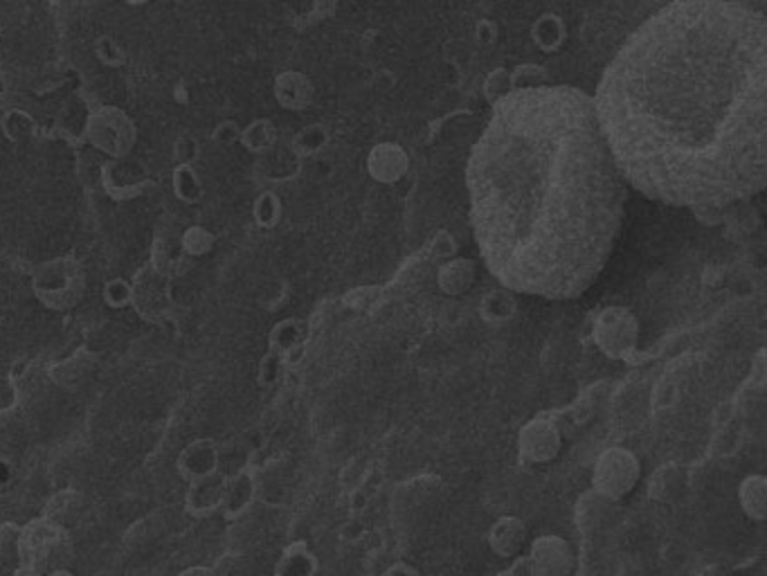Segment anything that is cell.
Wrapping results in <instances>:
<instances>
[{
    "instance_id": "obj_34",
    "label": "cell",
    "mask_w": 767,
    "mask_h": 576,
    "mask_svg": "<svg viewBox=\"0 0 767 576\" xmlns=\"http://www.w3.org/2000/svg\"><path fill=\"white\" fill-rule=\"evenodd\" d=\"M295 324H297L295 320H284L270 331V351L284 356L295 347V343H297V327Z\"/></svg>"
},
{
    "instance_id": "obj_38",
    "label": "cell",
    "mask_w": 767,
    "mask_h": 576,
    "mask_svg": "<svg viewBox=\"0 0 767 576\" xmlns=\"http://www.w3.org/2000/svg\"><path fill=\"white\" fill-rule=\"evenodd\" d=\"M16 484V462L0 458V500L12 494Z\"/></svg>"
},
{
    "instance_id": "obj_27",
    "label": "cell",
    "mask_w": 767,
    "mask_h": 576,
    "mask_svg": "<svg viewBox=\"0 0 767 576\" xmlns=\"http://www.w3.org/2000/svg\"><path fill=\"white\" fill-rule=\"evenodd\" d=\"M171 190H174V196L186 205H196L205 196L203 178L199 176L194 165H174Z\"/></svg>"
},
{
    "instance_id": "obj_33",
    "label": "cell",
    "mask_w": 767,
    "mask_h": 576,
    "mask_svg": "<svg viewBox=\"0 0 767 576\" xmlns=\"http://www.w3.org/2000/svg\"><path fill=\"white\" fill-rule=\"evenodd\" d=\"M95 56L100 59V64L106 68H122V66H127V62H129L127 50L122 48V43L117 39H113L108 35H102L95 41Z\"/></svg>"
},
{
    "instance_id": "obj_6",
    "label": "cell",
    "mask_w": 767,
    "mask_h": 576,
    "mask_svg": "<svg viewBox=\"0 0 767 576\" xmlns=\"http://www.w3.org/2000/svg\"><path fill=\"white\" fill-rule=\"evenodd\" d=\"M641 479V460L626 446H608L592 464V491L610 502L626 500Z\"/></svg>"
},
{
    "instance_id": "obj_22",
    "label": "cell",
    "mask_w": 767,
    "mask_h": 576,
    "mask_svg": "<svg viewBox=\"0 0 767 576\" xmlns=\"http://www.w3.org/2000/svg\"><path fill=\"white\" fill-rule=\"evenodd\" d=\"M86 513V498L84 494H79L77 489H61L56 494H52L46 504L41 515L48 519L50 523L64 527L71 532V527H75Z\"/></svg>"
},
{
    "instance_id": "obj_13",
    "label": "cell",
    "mask_w": 767,
    "mask_h": 576,
    "mask_svg": "<svg viewBox=\"0 0 767 576\" xmlns=\"http://www.w3.org/2000/svg\"><path fill=\"white\" fill-rule=\"evenodd\" d=\"M98 370H100V356L95 351H90L88 347H81L71 356L46 366L50 383L56 389H64V392L84 389L98 376Z\"/></svg>"
},
{
    "instance_id": "obj_3",
    "label": "cell",
    "mask_w": 767,
    "mask_h": 576,
    "mask_svg": "<svg viewBox=\"0 0 767 576\" xmlns=\"http://www.w3.org/2000/svg\"><path fill=\"white\" fill-rule=\"evenodd\" d=\"M18 552V576H46L48 572L68 567L75 561V545L71 532L50 523L43 515L21 525Z\"/></svg>"
},
{
    "instance_id": "obj_37",
    "label": "cell",
    "mask_w": 767,
    "mask_h": 576,
    "mask_svg": "<svg viewBox=\"0 0 767 576\" xmlns=\"http://www.w3.org/2000/svg\"><path fill=\"white\" fill-rule=\"evenodd\" d=\"M280 368H282V356L280 354H274L270 351L264 360H261V368H259V383L261 385H272V383H278V376H280Z\"/></svg>"
},
{
    "instance_id": "obj_1",
    "label": "cell",
    "mask_w": 767,
    "mask_h": 576,
    "mask_svg": "<svg viewBox=\"0 0 767 576\" xmlns=\"http://www.w3.org/2000/svg\"><path fill=\"white\" fill-rule=\"evenodd\" d=\"M767 29L743 0H675L641 23L592 98L626 183L725 207L767 178Z\"/></svg>"
},
{
    "instance_id": "obj_7",
    "label": "cell",
    "mask_w": 767,
    "mask_h": 576,
    "mask_svg": "<svg viewBox=\"0 0 767 576\" xmlns=\"http://www.w3.org/2000/svg\"><path fill=\"white\" fill-rule=\"evenodd\" d=\"M639 320L624 307H605L592 324V341L610 360H630L639 347Z\"/></svg>"
},
{
    "instance_id": "obj_5",
    "label": "cell",
    "mask_w": 767,
    "mask_h": 576,
    "mask_svg": "<svg viewBox=\"0 0 767 576\" xmlns=\"http://www.w3.org/2000/svg\"><path fill=\"white\" fill-rule=\"evenodd\" d=\"M84 138L106 158H129L138 142V127L125 108L98 106L86 115Z\"/></svg>"
},
{
    "instance_id": "obj_17",
    "label": "cell",
    "mask_w": 767,
    "mask_h": 576,
    "mask_svg": "<svg viewBox=\"0 0 767 576\" xmlns=\"http://www.w3.org/2000/svg\"><path fill=\"white\" fill-rule=\"evenodd\" d=\"M219 464H221V446L209 437H199L190 441L176 458V471L188 482L219 471Z\"/></svg>"
},
{
    "instance_id": "obj_32",
    "label": "cell",
    "mask_w": 767,
    "mask_h": 576,
    "mask_svg": "<svg viewBox=\"0 0 767 576\" xmlns=\"http://www.w3.org/2000/svg\"><path fill=\"white\" fill-rule=\"evenodd\" d=\"M104 305L113 311H122L133 307V284L125 278H113L102 286Z\"/></svg>"
},
{
    "instance_id": "obj_39",
    "label": "cell",
    "mask_w": 767,
    "mask_h": 576,
    "mask_svg": "<svg viewBox=\"0 0 767 576\" xmlns=\"http://www.w3.org/2000/svg\"><path fill=\"white\" fill-rule=\"evenodd\" d=\"M494 576H534V574L529 572L525 556H517V559L509 561V565H507V567L498 569Z\"/></svg>"
},
{
    "instance_id": "obj_16",
    "label": "cell",
    "mask_w": 767,
    "mask_h": 576,
    "mask_svg": "<svg viewBox=\"0 0 767 576\" xmlns=\"http://www.w3.org/2000/svg\"><path fill=\"white\" fill-rule=\"evenodd\" d=\"M226 491V473L214 471L209 475L196 477L190 482V489L186 494V511L196 521L212 519L214 513L221 511Z\"/></svg>"
},
{
    "instance_id": "obj_9",
    "label": "cell",
    "mask_w": 767,
    "mask_h": 576,
    "mask_svg": "<svg viewBox=\"0 0 767 576\" xmlns=\"http://www.w3.org/2000/svg\"><path fill=\"white\" fill-rule=\"evenodd\" d=\"M523 556L534 576H574L578 569L576 548L561 534L536 536Z\"/></svg>"
},
{
    "instance_id": "obj_23",
    "label": "cell",
    "mask_w": 767,
    "mask_h": 576,
    "mask_svg": "<svg viewBox=\"0 0 767 576\" xmlns=\"http://www.w3.org/2000/svg\"><path fill=\"white\" fill-rule=\"evenodd\" d=\"M739 504L747 521L756 525L767 521V477L763 473H750L741 479Z\"/></svg>"
},
{
    "instance_id": "obj_45",
    "label": "cell",
    "mask_w": 767,
    "mask_h": 576,
    "mask_svg": "<svg viewBox=\"0 0 767 576\" xmlns=\"http://www.w3.org/2000/svg\"><path fill=\"white\" fill-rule=\"evenodd\" d=\"M122 3H127V5H131V8H142V5L151 3V0H122Z\"/></svg>"
},
{
    "instance_id": "obj_25",
    "label": "cell",
    "mask_w": 767,
    "mask_h": 576,
    "mask_svg": "<svg viewBox=\"0 0 767 576\" xmlns=\"http://www.w3.org/2000/svg\"><path fill=\"white\" fill-rule=\"evenodd\" d=\"M617 502H610L605 498H601L599 494H595L592 489L588 494H583L578 504H576V521L583 534H592L597 529H601V525L605 523L610 509L615 507Z\"/></svg>"
},
{
    "instance_id": "obj_44",
    "label": "cell",
    "mask_w": 767,
    "mask_h": 576,
    "mask_svg": "<svg viewBox=\"0 0 767 576\" xmlns=\"http://www.w3.org/2000/svg\"><path fill=\"white\" fill-rule=\"evenodd\" d=\"M48 3H50L52 8H56V10H61V8H68V5H73L75 0H48Z\"/></svg>"
},
{
    "instance_id": "obj_4",
    "label": "cell",
    "mask_w": 767,
    "mask_h": 576,
    "mask_svg": "<svg viewBox=\"0 0 767 576\" xmlns=\"http://www.w3.org/2000/svg\"><path fill=\"white\" fill-rule=\"evenodd\" d=\"M29 286L41 307L66 313L81 305L86 295V270L75 255H59L35 268Z\"/></svg>"
},
{
    "instance_id": "obj_10",
    "label": "cell",
    "mask_w": 767,
    "mask_h": 576,
    "mask_svg": "<svg viewBox=\"0 0 767 576\" xmlns=\"http://www.w3.org/2000/svg\"><path fill=\"white\" fill-rule=\"evenodd\" d=\"M54 389L56 387L50 383L46 366H39V362H29V366L21 368L18 374H14L12 379L14 406L33 419L39 428L41 419L52 410Z\"/></svg>"
},
{
    "instance_id": "obj_2",
    "label": "cell",
    "mask_w": 767,
    "mask_h": 576,
    "mask_svg": "<svg viewBox=\"0 0 767 576\" xmlns=\"http://www.w3.org/2000/svg\"><path fill=\"white\" fill-rule=\"evenodd\" d=\"M466 188L490 276L542 299H576L595 286L628 199L592 98L549 84L496 102L471 151Z\"/></svg>"
},
{
    "instance_id": "obj_31",
    "label": "cell",
    "mask_w": 767,
    "mask_h": 576,
    "mask_svg": "<svg viewBox=\"0 0 767 576\" xmlns=\"http://www.w3.org/2000/svg\"><path fill=\"white\" fill-rule=\"evenodd\" d=\"M253 217H255V223L264 230H270L280 223L282 219V201L278 194H272V192H264L255 199V205H253Z\"/></svg>"
},
{
    "instance_id": "obj_28",
    "label": "cell",
    "mask_w": 767,
    "mask_h": 576,
    "mask_svg": "<svg viewBox=\"0 0 767 576\" xmlns=\"http://www.w3.org/2000/svg\"><path fill=\"white\" fill-rule=\"evenodd\" d=\"M21 525L3 523L0 525V576H18L21 552H18Z\"/></svg>"
},
{
    "instance_id": "obj_20",
    "label": "cell",
    "mask_w": 767,
    "mask_h": 576,
    "mask_svg": "<svg viewBox=\"0 0 767 576\" xmlns=\"http://www.w3.org/2000/svg\"><path fill=\"white\" fill-rule=\"evenodd\" d=\"M272 95L284 111H306L314 102V84L304 73L284 71L272 81Z\"/></svg>"
},
{
    "instance_id": "obj_8",
    "label": "cell",
    "mask_w": 767,
    "mask_h": 576,
    "mask_svg": "<svg viewBox=\"0 0 767 576\" xmlns=\"http://www.w3.org/2000/svg\"><path fill=\"white\" fill-rule=\"evenodd\" d=\"M563 450V431L549 414H536L525 421L515 437L517 462L523 466H547L559 460Z\"/></svg>"
},
{
    "instance_id": "obj_18",
    "label": "cell",
    "mask_w": 767,
    "mask_h": 576,
    "mask_svg": "<svg viewBox=\"0 0 767 576\" xmlns=\"http://www.w3.org/2000/svg\"><path fill=\"white\" fill-rule=\"evenodd\" d=\"M408 151L396 142H381L367 156V171L383 185L398 183L408 174Z\"/></svg>"
},
{
    "instance_id": "obj_42",
    "label": "cell",
    "mask_w": 767,
    "mask_h": 576,
    "mask_svg": "<svg viewBox=\"0 0 767 576\" xmlns=\"http://www.w3.org/2000/svg\"><path fill=\"white\" fill-rule=\"evenodd\" d=\"M178 576H214V572L207 565H192L188 569H182Z\"/></svg>"
},
{
    "instance_id": "obj_21",
    "label": "cell",
    "mask_w": 767,
    "mask_h": 576,
    "mask_svg": "<svg viewBox=\"0 0 767 576\" xmlns=\"http://www.w3.org/2000/svg\"><path fill=\"white\" fill-rule=\"evenodd\" d=\"M477 282V264L469 257H452L437 270V289L448 297L466 295Z\"/></svg>"
},
{
    "instance_id": "obj_15",
    "label": "cell",
    "mask_w": 767,
    "mask_h": 576,
    "mask_svg": "<svg viewBox=\"0 0 767 576\" xmlns=\"http://www.w3.org/2000/svg\"><path fill=\"white\" fill-rule=\"evenodd\" d=\"M39 426L14 404L0 410V458L18 460L39 435Z\"/></svg>"
},
{
    "instance_id": "obj_26",
    "label": "cell",
    "mask_w": 767,
    "mask_h": 576,
    "mask_svg": "<svg viewBox=\"0 0 767 576\" xmlns=\"http://www.w3.org/2000/svg\"><path fill=\"white\" fill-rule=\"evenodd\" d=\"M39 127L37 119L23 108H12L8 106L5 111H0V133L12 144H21L33 140L37 136Z\"/></svg>"
},
{
    "instance_id": "obj_30",
    "label": "cell",
    "mask_w": 767,
    "mask_h": 576,
    "mask_svg": "<svg viewBox=\"0 0 767 576\" xmlns=\"http://www.w3.org/2000/svg\"><path fill=\"white\" fill-rule=\"evenodd\" d=\"M274 140H278V131H274V125L266 117L253 119L248 127L241 129V138L239 144H243L245 149L251 151V154H264V151L272 149Z\"/></svg>"
},
{
    "instance_id": "obj_29",
    "label": "cell",
    "mask_w": 767,
    "mask_h": 576,
    "mask_svg": "<svg viewBox=\"0 0 767 576\" xmlns=\"http://www.w3.org/2000/svg\"><path fill=\"white\" fill-rule=\"evenodd\" d=\"M178 246L186 257L201 259L217 248V234H214L205 226H190V228H186V232L180 234Z\"/></svg>"
},
{
    "instance_id": "obj_24",
    "label": "cell",
    "mask_w": 767,
    "mask_h": 576,
    "mask_svg": "<svg viewBox=\"0 0 767 576\" xmlns=\"http://www.w3.org/2000/svg\"><path fill=\"white\" fill-rule=\"evenodd\" d=\"M316 574H318V559L304 540H295L286 545L272 569V576H316Z\"/></svg>"
},
{
    "instance_id": "obj_40",
    "label": "cell",
    "mask_w": 767,
    "mask_h": 576,
    "mask_svg": "<svg viewBox=\"0 0 767 576\" xmlns=\"http://www.w3.org/2000/svg\"><path fill=\"white\" fill-rule=\"evenodd\" d=\"M381 576H421L410 563H406V561H396V563H392Z\"/></svg>"
},
{
    "instance_id": "obj_36",
    "label": "cell",
    "mask_w": 767,
    "mask_h": 576,
    "mask_svg": "<svg viewBox=\"0 0 767 576\" xmlns=\"http://www.w3.org/2000/svg\"><path fill=\"white\" fill-rule=\"evenodd\" d=\"M241 138V127L234 123V119H223L217 127L212 129V142H217L221 146H232L237 144Z\"/></svg>"
},
{
    "instance_id": "obj_43",
    "label": "cell",
    "mask_w": 767,
    "mask_h": 576,
    "mask_svg": "<svg viewBox=\"0 0 767 576\" xmlns=\"http://www.w3.org/2000/svg\"><path fill=\"white\" fill-rule=\"evenodd\" d=\"M46 576H77L71 567H59V569H52V572H48Z\"/></svg>"
},
{
    "instance_id": "obj_14",
    "label": "cell",
    "mask_w": 767,
    "mask_h": 576,
    "mask_svg": "<svg viewBox=\"0 0 767 576\" xmlns=\"http://www.w3.org/2000/svg\"><path fill=\"white\" fill-rule=\"evenodd\" d=\"M486 545L498 559L513 561L523 556L529 545V527L520 515L504 513L486 532Z\"/></svg>"
},
{
    "instance_id": "obj_35",
    "label": "cell",
    "mask_w": 767,
    "mask_h": 576,
    "mask_svg": "<svg viewBox=\"0 0 767 576\" xmlns=\"http://www.w3.org/2000/svg\"><path fill=\"white\" fill-rule=\"evenodd\" d=\"M199 158H201L199 142L190 133L178 136L174 142V163L176 165H194Z\"/></svg>"
},
{
    "instance_id": "obj_12",
    "label": "cell",
    "mask_w": 767,
    "mask_h": 576,
    "mask_svg": "<svg viewBox=\"0 0 767 576\" xmlns=\"http://www.w3.org/2000/svg\"><path fill=\"white\" fill-rule=\"evenodd\" d=\"M102 188L117 203L133 201L149 188V174L129 158H108L102 167Z\"/></svg>"
},
{
    "instance_id": "obj_41",
    "label": "cell",
    "mask_w": 767,
    "mask_h": 576,
    "mask_svg": "<svg viewBox=\"0 0 767 576\" xmlns=\"http://www.w3.org/2000/svg\"><path fill=\"white\" fill-rule=\"evenodd\" d=\"M8 100H10V86L3 71H0V111L8 108Z\"/></svg>"
},
{
    "instance_id": "obj_19",
    "label": "cell",
    "mask_w": 767,
    "mask_h": 576,
    "mask_svg": "<svg viewBox=\"0 0 767 576\" xmlns=\"http://www.w3.org/2000/svg\"><path fill=\"white\" fill-rule=\"evenodd\" d=\"M257 496V477L251 469H239L226 475V491L221 513L228 523L241 519L243 513H248L255 504Z\"/></svg>"
},
{
    "instance_id": "obj_11",
    "label": "cell",
    "mask_w": 767,
    "mask_h": 576,
    "mask_svg": "<svg viewBox=\"0 0 767 576\" xmlns=\"http://www.w3.org/2000/svg\"><path fill=\"white\" fill-rule=\"evenodd\" d=\"M133 284V309L151 324H165L171 318L174 299L169 289V276L158 268H142Z\"/></svg>"
}]
</instances>
